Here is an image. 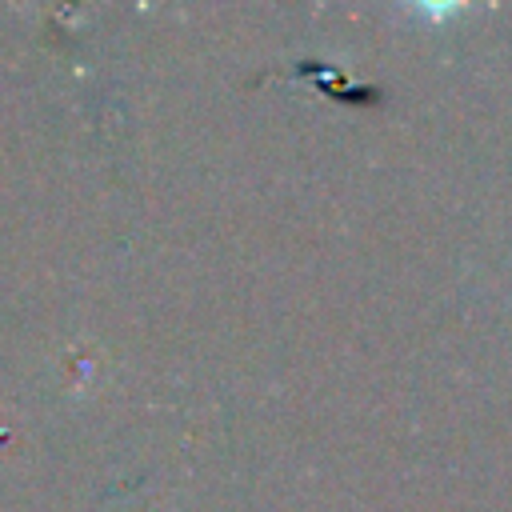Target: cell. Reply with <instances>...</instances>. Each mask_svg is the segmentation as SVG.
<instances>
[]
</instances>
